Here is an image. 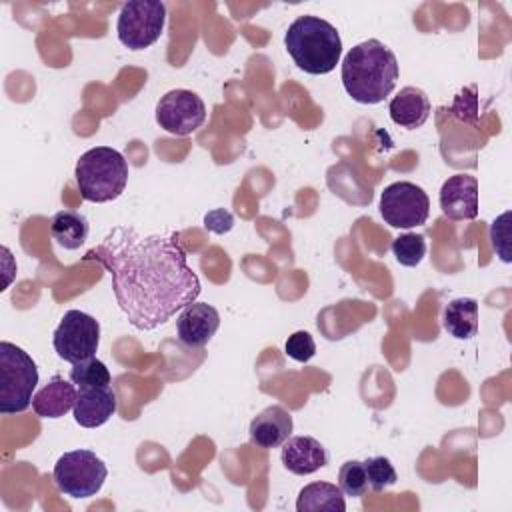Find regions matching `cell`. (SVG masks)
I'll list each match as a JSON object with an SVG mask.
<instances>
[{
	"mask_svg": "<svg viewBox=\"0 0 512 512\" xmlns=\"http://www.w3.org/2000/svg\"><path fill=\"white\" fill-rule=\"evenodd\" d=\"M110 370L106 368V364L98 358H88L82 362L72 364L70 368V382H74V386L78 388H86V386H110Z\"/></svg>",
	"mask_w": 512,
	"mask_h": 512,
	"instance_id": "cell-21",
	"label": "cell"
},
{
	"mask_svg": "<svg viewBox=\"0 0 512 512\" xmlns=\"http://www.w3.org/2000/svg\"><path fill=\"white\" fill-rule=\"evenodd\" d=\"M54 350L64 362L76 364L96 354L100 344V324L82 310H68L52 336Z\"/></svg>",
	"mask_w": 512,
	"mask_h": 512,
	"instance_id": "cell-9",
	"label": "cell"
},
{
	"mask_svg": "<svg viewBox=\"0 0 512 512\" xmlns=\"http://www.w3.org/2000/svg\"><path fill=\"white\" fill-rule=\"evenodd\" d=\"M364 470L368 478V488L374 492H382L396 484L398 476L392 462L386 456H370L364 460Z\"/></svg>",
	"mask_w": 512,
	"mask_h": 512,
	"instance_id": "cell-24",
	"label": "cell"
},
{
	"mask_svg": "<svg viewBox=\"0 0 512 512\" xmlns=\"http://www.w3.org/2000/svg\"><path fill=\"white\" fill-rule=\"evenodd\" d=\"M338 486L344 492V496L360 498L368 490V478L364 470V462L360 460H348L338 470Z\"/></svg>",
	"mask_w": 512,
	"mask_h": 512,
	"instance_id": "cell-23",
	"label": "cell"
},
{
	"mask_svg": "<svg viewBox=\"0 0 512 512\" xmlns=\"http://www.w3.org/2000/svg\"><path fill=\"white\" fill-rule=\"evenodd\" d=\"M74 176L84 200L104 204L116 200L124 192L128 182V162L118 150L96 146L78 158Z\"/></svg>",
	"mask_w": 512,
	"mask_h": 512,
	"instance_id": "cell-4",
	"label": "cell"
},
{
	"mask_svg": "<svg viewBox=\"0 0 512 512\" xmlns=\"http://www.w3.org/2000/svg\"><path fill=\"white\" fill-rule=\"evenodd\" d=\"M292 428V414L284 406L272 404L252 418L248 434L254 446L268 450L282 446L290 438Z\"/></svg>",
	"mask_w": 512,
	"mask_h": 512,
	"instance_id": "cell-15",
	"label": "cell"
},
{
	"mask_svg": "<svg viewBox=\"0 0 512 512\" xmlns=\"http://www.w3.org/2000/svg\"><path fill=\"white\" fill-rule=\"evenodd\" d=\"M380 216L392 228H416L428 220L430 200L428 194L414 182L400 180L388 184L380 194Z\"/></svg>",
	"mask_w": 512,
	"mask_h": 512,
	"instance_id": "cell-8",
	"label": "cell"
},
{
	"mask_svg": "<svg viewBox=\"0 0 512 512\" xmlns=\"http://www.w3.org/2000/svg\"><path fill=\"white\" fill-rule=\"evenodd\" d=\"M166 4L160 0H128L120 6L116 34L128 50L152 46L164 30Z\"/></svg>",
	"mask_w": 512,
	"mask_h": 512,
	"instance_id": "cell-7",
	"label": "cell"
},
{
	"mask_svg": "<svg viewBox=\"0 0 512 512\" xmlns=\"http://www.w3.org/2000/svg\"><path fill=\"white\" fill-rule=\"evenodd\" d=\"M478 302L462 296L450 300L442 310V326L456 340H470L478 334Z\"/></svg>",
	"mask_w": 512,
	"mask_h": 512,
	"instance_id": "cell-18",
	"label": "cell"
},
{
	"mask_svg": "<svg viewBox=\"0 0 512 512\" xmlns=\"http://www.w3.org/2000/svg\"><path fill=\"white\" fill-rule=\"evenodd\" d=\"M398 76L396 54L376 38L356 44L342 60V86L358 104H380L392 94Z\"/></svg>",
	"mask_w": 512,
	"mask_h": 512,
	"instance_id": "cell-2",
	"label": "cell"
},
{
	"mask_svg": "<svg viewBox=\"0 0 512 512\" xmlns=\"http://www.w3.org/2000/svg\"><path fill=\"white\" fill-rule=\"evenodd\" d=\"M204 226H206L208 230L216 232V234H224V232L232 230L234 218H232V214H230L228 210L216 208V210H212V212H208V214L204 216Z\"/></svg>",
	"mask_w": 512,
	"mask_h": 512,
	"instance_id": "cell-26",
	"label": "cell"
},
{
	"mask_svg": "<svg viewBox=\"0 0 512 512\" xmlns=\"http://www.w3.org/2000/svg\"><path fill=\"white\" fill-rule=\"evenodd\" d=\"M84 260L106 268L120 310L142 332L166 324L202 292L174 232L140 234L130 226H114Z\"/></svg>",
	"mask_w": 512,
	"mask_h": 512,
	"instance_id": "cell-1",
	"label": "cell"
},
{
	"mask_svg": "<svg viewBox=\"0 0 512 512\" xmlns=\"http://www.w3.org/2000/svg\"><path fill=\"white\" fill-rule=\"evenodd\" d=\"M220 326V314L206 302H192L180 310L176 320L178 340L188 348H200L210 342Z\"/></svg>",
	"mask_w": 512,
	"mask_h": 512,
	"instance_id": "cell-12",
	"label": "cell"
},
{
	"mask_svg": "<svg viewBox=\"0 0 512 512\" xmlns=\"http://www.w3.org/2000/svg\"><path fill=\"white\" fill-rule=\"evenodd\" d=\"M116 408L118 400L110 386L78 388L74 402V420L82 428H98L114 416Z\"/></svg>",
	"mask_w": 512,
	"mask_h": 512,
	"instance_id": "cell-13",
	"label": "cell"
},
{
	"mask_svg": "<svg viewBox=\"0 0 512 512\" xmlns=\"http://www.w3.org/2000/svg\"><path fill=\"white\" fill-rule=\"evenodd\" d=\"M38 384V368L32 356L8 342H0V412L18 414L24 412L34 398Z\"/></svg>",
	"mask_w": 512,
	"mask_h": 512,
	"instance_id": "cell-5",
	"label": "cell"
},
{
	"mask_svg": "<svg viewBox=\"0 0 512 512\" xmlns=\"http://www.w3.org/2000/svg\"><path fill=\"white\" fill-rule=\"evenodd\" d=\"M88 220L74 210H60L50 220V236L66 250L80 248L88 238Z\"/></svg>",
	"mask_w": 512,
	"mask_h": 512,
	"instance_id": "cell-20",
	"label": "cell"
},
{
	"mask_svg": "<svg viewBox=\"0 0 512 512\" xmlns=\"http://www.w3.org/2000/svg\"><path fill=\"white\" fill-rule=\"evenodd\" d=\"M284 352L288 358H292L296 362H308L316 354V342L310 336V332L298 330L288 336V340L284 344Z\"/></svg>",
	"mask_w": 512,
	"mask_h": 512,
	"instance_id": "cell-25",
	"label": "cell"
},
{
	"mask_svg": "<svg viewBox=\"0 0 512 512\" xmlns=\"http://www.w3.org/2000/svg\"><path fill=\"white\" fill-rule=\"evenodd\" d=\"M206 120L204 100L186 88H176L160 96L156 104V122L172 136H188Z\"/></svg>",
	"mask_w": 512,
	"mask_h": 512,
	"instance_id": "cell-10",
	"label": "cell"
},
{
	"mask_svg": "<svg viewBox=\"0 0 512 512\" xmlns=\"http://www.w3.org/2000/svg\"><path fill=\"white\" fill-rule=\"evenodd\" d=\"M74 382H66L62 376H52L32 398V410L40 418H62L66 412L74 410L76 402Z\"/></svg>",
	"mask_w": 512,
	"mask_h": 512,
	"instance_id": "cell-17",
	"label": "cell"
},
{
	"mask_svg": "<svg viewBox=\"0 0 512 512\" xmlns=\"http://www.w3.org/2000/svg\"><path fill=\"white\" fill-rule=\"evenodd\" d=\"M432 112L428 94L418 86H404L388 104V114L400 128H420Z\"/></svg>",
	"mask_w": 512,
	"mask_h": 512,
	"instance_id": "cell-16",
	"label": "cell"
},
{
	"mask_svg": "<svg viewBox=\"0 0 512 512\" xmlns=\"http://www.w3.org/2000/svg\"><path fill=\"white\" fill-rule=\"evenodd\" d=\"M298 512H344L346 500L340 486L332 482H310L298 492Z\"/></svg>",
	"mask_w": 512,
	"mask_h": 512,
	"instance_id": "cell-19",
	"label": "cell"
},
{
	"mask_svg": "<svg viewBox=\"0 0 512 512\" xmlns=\"http://www.w3.org/2000/svg\"><path fill=\"white\" fill-rule=\"evenodd\" d=\"M284 46L294 64L312 76L332 72L342 56V40L336 26L312 14L298 16L288 26Z\"/></svg>",
	"mask_w": 512,
	"mask_h": 512,
	"instance_id": "cell-3",
	"label": "cell"
},
{
	"mask_svg": "<svg viewBox=\"0 0 512 512\" xmlns=\"http://www.w3.org/2000/svg\"><path fill=\"white\" fill-rule=\"evenodd\" d=\"M54 484L70 498H92L106 482L108 468L100 456L92 450L64 452L54 464Z\"/></svg>",
	"mask_w": 512,
	"mask_h": 512,
	"instance_id": "cell-6",
	"label": "cell"
},
{
	"mask_svg": "<svg viewBox=\"0 0 512 512\" xmlns=\"http://www.w3.org/2000/svg\"><path fill=\"white\" fill-rule=\"evenodd\" d=\"M284 468L296 476H308L328 464V450L314 436H290L280 450Z\"/></svg>",
	"mask_w": 512,
	"mask_h": 512,
	"instance_id": "cell-14",
	"label": "cell"
},
{
	"mask_svg": "<svg viewBox=\"0 0 512 512\" xmlns=\"http://www.w3.org/2000/svg\"><path fill=\"white\" fill-rule=\"evenodd\" d=\"M440 210L450 220H474L478 216V180L470 174H454L440 188Z\"/></svg>",
	"mask_w": 512,
	"mask_h": 512,
	"instance_id": "cell-11",
	"label": "cell"
},
{
	"mask_svg": "<svg viewBox=\"0 0 512 512\" xmlns=\"http://www.w3.org/2000/svg\"><path fill=\"white\" fill-rule=\"evenodd\" d=\"M392 254L402 266L414 268L422 262V258L426 254V238L422 234H416V232L402 234V236L394 238Z\"/></svg>",
	"mask_w": 512,
	"mask_h": 512,
	"instance_id": "cell-22",
	"label": "cell"
}]
</instances>
